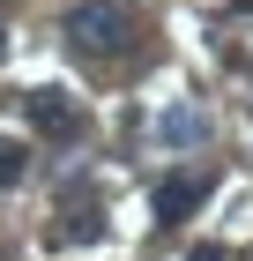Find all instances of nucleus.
<instances>
[{
  "label": "nucleus",
  "mask_w": 253,
  "mask_h": 261,
  "mask_svg": "<svg viewBox=\"0 0 253 261\" xmlns=\"http://www.w3.org/2000/svg\"><path fill=\"white\" fill-rule=\"evenodd\" d=\"M127 38H134V15H127L119 0H75V8H67V45L90 53V60L119 53Z\"/></svg>",
  "instance_id": "nucleus-1"
},
{
  "label": "nucleus",
  "mask_w": 253,
  "mask_h": 261,
  "mask_svg": "<svg viewBox=\"0 0 253 261\" xmlns=\"http://www.w3.org/2000/svg\"><path fill=\"white\" fill-rule=\"evenodd\" d=\"M209 172H164V179H156V194H149V209H156V224H186L201 209V201H209Z\"/></svg>",
  "instance_id": "nucleus-2"
},
{
  "label": "nucleus",
  "mask_w": 253,
  "mask_h": 261,
  "mask_svg": "<svg viewBox=\"0 0 253 261\" xmlns=\"http://www.w3.org/2000/svg\"><path fill=\"white\" fill-rule=\"evenodd\" d=\"M30 127H38L45 142H75L82 135V105L67 97V90H30Z\"/></svg>",
  "instance_id": "nucleus-3"
},
{
  "label": "nucleus",
  "mask_w": 253,
  "mask_h": 261,
  "mask_svg": "<svg viewBox=\"0 0 253 261\" xmlns=\"http://www.w3.org/2000/svg\"><path fill=\"white\" fill-rule=\"evenodd\" d=\"M45 239H52V246H97V239H104V201L75 194V201H67V217H60Z\"/></svg>",
  "instance_id": "nucleus-4"
},
{
  "label": "nucleus",
  "mask_w": 253,
  "mask_h": 261,
  "mask_svg": "<svg viewBox=\"0 0 253 261\" xmlns=\"http://www.w3.org/2000/svg\"><path fill=\"white\" fill-rule=\"evenodd\" d=\"M156 135H164V142H201V135H209V120H201V112H164Z\"/></svg>",
  "instance_id": "nucleus-5"
},
{
  "label": "nucleus",
  "mask_w": 253,
  "mask_h": 261,
  "mask_svg": "<svg viewBox=\"0 0 253 261\" xmlns=\"http://www.w3.org/2000/svg\"><path fill=\"white\" fill-rule=\"evenodd\" d=\"M22 172H30V149L22 142H0V187H22Z\"/></svg>",
  "instance_id": "nucleus-6"
},
{
  "label": "nucleus",
  "mask_w": 253,
  "mask_h": 261,
  "mask_svg": "<svg viewBox=\"0 0 253 261\" xmlns=\"http://www.w3.org/2000/svg\"><path fill=\"white\" fill-rule=\"evenodd\" d=\"M186 261H231V254H223V246H216V239H201V246H194V254H186Z\"/></svg>",
  "instance_id": "nucleus-7"
},
{
  "label": "nucleus",
  "mask_w": 253,
  "mask_h": 261,
  "mask_svg": "<svg viewBox=\"0 0 253 261\" xmlns=\"http://www.w3.org/2000/svg\"><path fill=\"white\" fill-rule=\"evenodd\" d=\"M231 15H253V0H231Z\"/></svg>",
  "instance_id": "nucleus-8"
},
{
  "label": "nucleus",
  "mask_w": 253,
  "mask_h": 261,
  "mask_svg": "<svg viewBox=\"0 0 253 261\" xmlns=\"http://www.w3.org/2000/svg\"><path fill=\"white\" fill-rule=\"evenodd\" d=\"M0 53H8V30H0Z\"/></svg>",
  "instance_id": "nucleus-9"
}]
</instances>
